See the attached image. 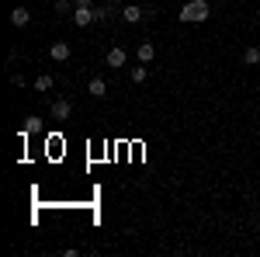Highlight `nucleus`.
Segmentation results:
<instances>
[{
    "label": "nucleus",
    "mask_w": 260,
    "mask_h": 257,
    "mask_svg": "<svg viewBox=\"0 0 260 257\" xmlns=\"http://www.w3.org/2000/svg\"><path fill=\"white\" fill-rule=\"evenodd\" d=\"M208 14H212L208 0H187V4L180 7V14H177V18L184 21V24H198V21H208Z\"/></svg>",
    "instance_id": "f257e3e1"
},
{
    "label": "nucleus",
    "mask_w": 260,
    "mask_h": 257,
    "mask_svg": "<svg viewBox=\"0 0 260 257\" xmlns=\"http://www.w3.org/2000/svg\"><path fill=\"white\" fill-rule=\"evenodd\" d=\"M70 115H73V104H70V101H56V104L49 108V119L52 122H66Z\"/></svg>",
    "instance_id": "f03ea898"
},
{
    "label": "nucleus",
    "mask_w": 260,
    "mask_h": 257,
    "mask_svg": "<svg viewBox=\"0 0 260 257\" xmlns=\"http://www.w3.org/2000/svg\"><path fill=\"white\" fill-rule=\"evenodd\" d=\"M73 21H77V28H87V24H94V7H73Z\"/></svg>",
    "instance_id": "7ed1b4c3"
},
{
    "label": "nucleus",
    "mask_w": 260,
    "mask_h": 257,
    "mask_svg": "<svg viewBox=\"0 0 260 257\" xmlns=\"http://www.w3.org/2000/svg\"><path fill=\"white\" fill-rule=\"evenodd\" d=\"M146 18V11H142L139 4H128V7H121V21H128V24H139Z\"/></svg>",
    "instance_id": "20e7f679"
},
{
    "label": "nucleus",
    "mask_w": 260,
    "mask_h": 257,
    "mask_svg": "<svg viewBox=\"0 0 260 257\" xmlns=\"http://www.w3.org/2000/svg\"><path fill=\"white\" fill-rule=\"evenodd\" d=\"M49 60L66 63L70 60V45H66V42H52V45H49Z\"/></svg>",
    "instance_id": "39448f33"
},
{
    "label": "nucleus",
    "mask_w": 260,
    "mask_h": 257,
    "mask_svg": "<svg viewBox=\"0 0 260 257\" xmlns=\"http://www.w3.org/2000/svg\"><path fill=\"white\" fill-rule=\"evenodd\" d=\"M115 14H121L118 4H101V7H94V18H98V21H111Z\"/></svg>",
    "instance_id": "423d86ee"
},
{
    "label": "nucleus",
    "mask_w": 260,
    "mask_h": 257,
    "mask_svg": "<svg viewBox=\"0 0 260 257\" xmlns=\"http://www.w3.org/2000/svg\"><path fill=\"white\" fill-rule=\"evenodd\" d=\"M87 91H90V98L104 101V98H108V83H104V77H94L90 83H87Z\"/></svg>",
    "instance_id": "0eeeda50"
},
{
    "label": "nucleus",
    "mask_w": 260,
    "mask_h": 257,
    "mask_svg": "<svg viewBox=\"0 0 260 257\" xmlns=\"http://www.w3.org/2000/svg\"><path fill=\"white\" fill-rule=\"evenodd\" d=\"M28 21H31V11H28V7H14V11H11V24H14V28H24Z\"/></svg>",
    "instance_id": "6e6552de"
},
{
    "label": "nucleus",
    "mask_w": 260,
    "mask_h": 257,
    "mask_svg": "<svg viewBox=\"0 0 260 257\" xmlns=\"http://www.w3.org/2000/svg\"><path fill=\"white\" fill-rule=\"evenodd\" d=\"M35 132H42V119H39V115H28V119H24V129H21V139L35 136Z\"/></svg>",
    "instance_id": "1a4fd4ad"
},
{
    "label": "nucleus",
    "mask_w": 260,
    "mask_h": 257,
    "mask_svg": "<svg viewBox=\"0 0 260 257\" xmlns=\"http://www.w3.org/2000/svg\"><path fill=\"white\" fill-rule=\"evenodd\" d=\"M125 60H128V56H125V49H111V52L104 56V63H108L111 70H118V66H125Z\"/></svg>",
    "instance_id": "9d476101"
},
{
    "label": "nucleus",
    "mask_w": 260,
    "mask_h": 257,
    "mask_svg": "<svg viewBox=\"0 0 260 257\" xmlns=\"http://www.w3.org/2000/svg\"><path fill=\"white\" fill-rule=\"evenodd\" d=\"M260 63V49L257 45H246V49H243V66H257Z\"/></svg>",
    "instance_id": "9b49d317"
},
{
    "label": "nucleus",
    "mask_w": 260,
    "mask_h": 257,
    "mask_svg": "<svg viewBox=\"0 0 260 257\" xmlns=\"http://www.w3.org/2000/svg\"><path fill=\"white\" fill-rule=\"evenodd\" d=\"M156 60V49H153V42H142L139 45V63H153Z\"/></svg>",
    "instance_id": "f8f14e48"
},
{
    "label": "nucleus",
    "mask_w": 260,
    "mask_h": 257,
    "mask_svg": "<svg viewBox=\"0 0 260 257\" xmlns=\"http://www.w3.org/2000/svg\"><path fill=\"white\" fill-rule=\"evenodd\" d=\"M52 83H56V80H52V73H42V77H35V87H39V91H52Z\"/></svg>",
    "instance_id": "ddd939ff"
},
{
    "label": "nucleus",
    "mask_w": 260,
    "mask_h": 257,
    "mask_svg": "<svg viewBox=\"0 0 260 257\" xmlns=\"http://www.w3.org/2000/svg\"><path fill=\"white\" fill-rule=\"evenodd\" d=\"M52 11H56V14H70V11H73V0H56Z\"/></svg>",
    "instance_id": "4468645a"
},
{
    "label": "nucleus",
    "mask_w": 260,
    "mask_h": 257,
    "mask_svg": "<svg viewBox=\"0 0 260 257\" xmlns=\"http://www.w3.org/2000/svg\"><path fill=\"white\" fill-rule=\"evenodd\" d=\"M146 80V66H132V83H142Z\"/></svg>",
    "instance_id": "2eb2a0df"
},
{
    "label": "nucleus",
    "mask_w": 260,
    "mask_h": 257,
    "mask_svg": "<svg viewBox=\"0 0 260 257\" xmlns=\"http://www.w3.org/2000/svg\"><path fill=\"white\" fill-rule=\"evenodd\" d=\"M73 7H94V0H73Z\"/></svg>",
    "instance_id": "dca6fc26"
},
{
    "label": "nucleus",
    "mask_w": 260,
    "mask_h": 257,
    "mask_svg": "<svg viewBox=\"0 0 260 257\" xmlns=\"http://www.w3.org/2000/svg\"><path fill=\"white\" fill-rule=\"evenodd\" d=\"M257 233H260V222H257Z\"/></svg>",
    "instance_id": "f3484780"
}]
</instances>
